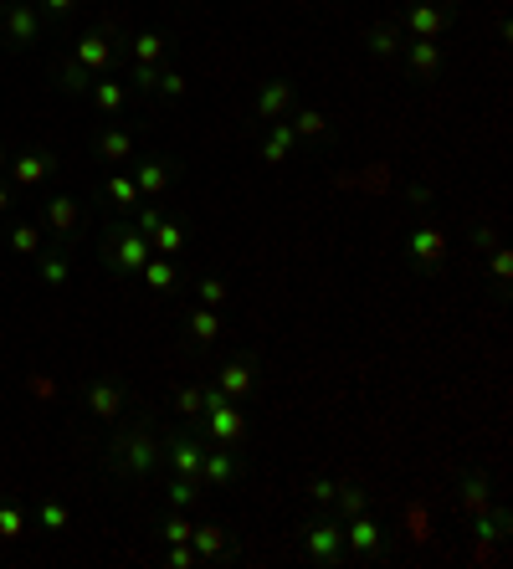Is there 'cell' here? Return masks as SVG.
Instances as JSON below:
<instances>
[{
    "instance_id": "6da1fadb",
    "label": "cell",
    "mask_w": 513,
    "mask_h": 569,
    "mask_svg": "<svg viewBox=\"0 0 513 569\" xmlns=\"http://www.w3.org/2000/svg\"><path fill=\"white\" fill-rule=\"evenodd\" d=\"M205 421H210V436H216L221 446H231V441H242V436H247V415L237 410V400H231L221 385L205 390Z\"/></svg>"
},
{
    "instance_id": "7a4b0ae2",
    "label": "cell",
    "mask_w": 513,
    "mask_h": 569,
    "mask_svg": "<svg viewBox=\"0 0 513 569\" xmlns=\"http://www.w3.org/2000/svg\"><path fill=\"white\" fill-rule=\"evenodd\" d=\"M446 26H452V6L446 0H426V6L405 11V21H400V31H411L416 41H441Z\"/></svg>"
},
{
    "instance_id": "3957f363",
    "label": "cell",
    "mask_w": 513,
    "mask_h": 569,
    "mask_svg": "<svg viewBox=\"0 0 513 569\" xmlns=\"http://www.w3.org/2000/svg\"><path fill=\"white\" fill-rule=\"evenodd\" d=\"M344 549L359 554V559H375V554L385 549V534H380V523H375L370 513H354V518L344 523Z\"/></svg>"
},
{
    "instance_id": "277c9868",
    "label": "cell",
    "mask_w": 513,
    "mask_h": 569,
    "mask_svg": "<svg viewBox=\"0 0 513 569\" xmlns=\"http://www.w3.org/2000/svg\"><path fill=\"white\" fill-rule=\"evenodd\" d=\"M308 554L318 559V564H339L344 559V529L339 523H329V518H318V523H308Z\"/></svg>"
},
{
    "instance_id": "5b68a950",
    "label": "cell",
    "mask_w": 513,
    "mask_h": 569,
    "mask_svg": "<svg viewBox=\"0 0 513 569\" xmlns=\"http://www.w3.org/2000/svg\"><path fill=\"white\" fill-rule=\"evenodd\" d=\"M154 456H159V446H154V436H144V431L123 436V441L113 446V462L128 467V472H149V467H154Z\"/></svg>"
},
{
    "instance_id": "8992f818",
    "label": "cell",
    "mask_w": 513,
    "mask_h": 569,
    "mask_svg": "<svg viewBox=\"0 0 513 569\" xmlns=\"http://www.w3.org/2000/svg\"><path fill=\"white\" fill-rule=\"evenodd\" d=\"M405 252H411V261H421V267H441V261H446V236H441V226H416L411 242H405Z\"/></svg>"
},
{
    "instance_id": "52a82bcc",
    "label": "cell",
    "mask_w": 513,
    "mask_h": 569,
    "mask_svg": "<svg viewBox=\"0 0 513 569\" xmlns=\"http://www.w3.org/2000/svg\"><path fill=\"white\" fill-rule=\"evenodd\" d=\"M216 385L226 390L231 400H247L252 395V385H256V359L252 354H242V359H231V364H221V375H216Z\"/></svg>"
},
{
    "instance_id": "ba28073f",
    "label": "cell",
    "mask_w": 513,
    "mask_h": 569,
    "mask_svg": "<svg viewBox=\"0 0 513 569\" xmlns=\"http://www.w3.org/2000/svg\"><path fill=\"white\" fill-rule=\"evenodd\" d=\"M196 477H205L210 488H231V483L242 477V456H237V451H205Z\"/></svg>"
},
{
    "instance_id": "9c48e42d",
    "label": "cell",
    "mask_w": 513,
    "mask_h": 569,
    "mask_svg": "<svg viewBox=\"0 0 513 569\" xmlns=\"http://www.w3.org/2000/svg\"><path fill=\"white\" fill-rule=\"evenodd\" d=\"M108 257L118 261V267H144L149 261V236L144 231H113V242H108Z\"/></svg>"
},
{
    "instance_id": "30bf717a",
    "label": "cell",
    "mask_w": 513,
    "mask_h": 569,
    "mask_svg": "<svg viewBox=\"0 0 513 569\" xmlns=\"http://www.w3.org/2000/svg\"><path fill=\"white\" fill-rule=\"evenodd\" d=\"M288 108H293V82H262V93H256V113H262L267 123H277V118H288Z\"/></svg>"
},
{
    "instance_id": "8fae6325",
    "label": "cell",
    "mask_w": 513,
    "mask_h": 569,
    "mask_svg": "<svg viewBox=\"0 0 513 569\" xmlns=\"http://www.w3.org/2000/svg\"><path fill=\"white\" fill-rule=\"evenodd\" d=\"M457 502H462V513H467V518L487 513V508H493V492H487V477H483V472H467V477H462V488H457Z\"/></svg>"
},
{
    "instance_id": "7c38bea8",
    "label": "cell",
    "mask_w": 513,
    "mask_h": 569,
    "mask_svg": "<svg viewBox=\"0 0 513 569\" xmlns=\"http://www.w3.org/2000/svg\"><path fill=\"white\" fill-rule=\"evenodd\" d=\"M293 149H298L293 123H288V118H277V123L267 128V139H262V159H267V164H283V159L293 154Z\"/></svg>"
},
{
    "instance_id": "4fadbf2b",
    "label": "cell",
    "mask_w": 513,
    "mask_h": 569,
    "mask_svg": "<svg viewBox=\"0 0 513 569\" xmlns=\"http://www.w3.org/2000/svg\"><path fill=\"white\" fill-rule=\"evenodd\" d=\"M416 77H436L441 72V41H411V52H405Z\"/></svg>"
},
{
    "instance_id": "5bb4252c",
    "label": "cell",
    "mask_w": 513,
    "mask_h": 569,
    "mask_svg": "<svg viewBox=\"0 0 513 569\" xmlns=\"http://www.w3.org/2000/svg\"><path fill=\"white\" fill-rule=\"evenodd\" d=\"M359 41H365L375 57H395L400 52V21H380V26H370Z\"/></svg>"
},
{
    "instance_id": "9a60e30c",
    "label": "cell",
    "mask_w": 513,
    "mask_h": 569,
    "mask_svg": "<svg viewBox=\"0 0 513 569\" xmlns=\"http://www.w3.org/2000/svg\"><path fill=\"white\" fill-rule=\"evenodd\" d=\"M190 543H196V559H216V554H226V529H216V523H201V529L190 534Z\"/></svg>"
},
{
    "instance_id": "2e32d148",
    "label": "cell",
    "mask_w": 513,
    "mask_h": 569,
    "mask_svg": "<svg viewBox=\"0 0 513 569\" xmlns=\"http://www.w3.org/2000/svg\"><path fill=\"white\" fill-rule=\"evenodd\" d=\"M169 456H175V467H180L185 477H196V472H201L205 446H201V441H190V436H175V441H169Z\"/></svg>"
},
{
    "instance_id": "e0dca14e",
    "label": "cell",
    "mask_w": 513,
    "mask_h": 569,
    "mask_svg": "<svg viewBox=\"0 0 513 569\" xmlns=\"http://www.w3.org/2000/svg\"><path fill=\"white\" fill-rule=\"evenodd\" d=\"M293 134H303V139H318V134H329V118L318 113V108H303V113L293 118Z\"/></svg>"
},
{
    "instance_id": "ac0fdd59",
    "label": "cell",
    "mask_w": 513,
    "mask_h": 569,
    "mask_svg": "<svg viewBox=\"0 0 513 569\" xmlns=\"http://www.w3.org/2000/svg\"><path fill=\"white\" fill-rule=\"evenodd\" d=\"M334 502L344 508V518H354V513H370V492H365V488H339V492H334Z\"/></svg>"
},
{
    "instance_id": "d6986e66",
    "label": "cell",
    "mask_w": 513,
    "mask_h": 569,
    "mask_svg": "<svg viewBox=\"0 0 513 569\" xmlns=\"http://www.w3.org/2000/svg\"><path fill=\"white\" fill-rule=\"evenodd\" d=\"M149 242H154V252H180V247H185V231L169 226V221H159L154 231H149Z\"/></svg>"
},
{
    "instance_id": "ffe728a7",
    "label": "cell",
    "mask_w": 513,
    "mask_h": 569,
    "mask_svg": "<svg viewBox=\"0 0 513 569\" xmlns=\"http://www.w3.org/2000/svg\"><path fill=\"white\" fill-rule=\"evenodd\" d=\"M190 334H196V344H210L221 334V323H216V313L210 308H201V313H190Z\"/></svg>"
},
{
    "instance_id": "44dd1931",
    "label": "cell",
    "mask_w": 513,
    "mask_h": 569,
    "mask_svg": "<svg viewBox=\"0 0 513 569\" xmlns=\"http://www.w3.org/2000/svg\"><path fill=\"white\" fill-rule=\"evenodd\" d=\"M6 26H11V36H16V41H31V36H36V16H31L26 6H16Z\"/></svg>"
},
{
    "instance_id": "7402d4cb",
    "label": "cell",
    "mask_w": 513,
    "mask_h": 569,
    "mask_svg": "<svg viewBox=\"0 0 513 569\" xmlns=\"http://www.w3.org/2000/svg\"><path fill=\"white\" fill-rule=\"evenodd\" d=\"M139 185H144V190H164V185H169V164H164V159H149V164L139 169Z\"/></svg>"
},
{
    "instance_id": "603a6c76",
    "label": "cell",
    "mask_w": 513,
    "mask_h": 569,
    "mask_svg": "<svg viewBox=\"0 0 513 569\" xmlns=\"http://www.w3.org/2000/svg\"><path fill=\"white\" fill-rule=\"evenodd\" d=\"M88 405H93L98 415H113V410H118V390H113V385H93V390H88Z\"/></svg>"
},
{
    "instance_id": "cb8c5ba5",
    "label": "cell",
    "mask_w": 513,
    "mask_h": 569,
    "mask_svg": "<svg viewBox=\"0 0 513 569\" xmlns=\"http://www.w3.org/2000/svg\"><path fill=\"white\" fill-rule=\"evenodd\" d=\"M175 405H180V415H205V390H196V385H180Z\"/></svg>"
},
{
    "instance_id": "d4e9b609",
    "label": "cell",
    "mask_w": 513,
    "mask_h": 569,
    "mask_svg": "<svg viewBox=\"0 0 513 569\" xmlns=\"http://www.w3.org/2000/svg\"><path fill=\"white\" fill-rule=\"evenodd\" d=\"M77 57L88 62V67H103V62L113 57V47H108V41H98V36H88V41H82V47H77Z\"/></svg>"
},
{
    "instance_id": "484cf974",
    "label": "cell",
    "mask_w": 513,
    "mask_h": 569,
    "mask_svg": "<svg viewBox=\"0 0 513 569\" xmlns=\"http://www.w3.org/2000/svg\"><path fill=\"white\" fill-rule=\"evenodd\" d=\"M144 277H149V288H175V267H169V261H144Z\"/></svg>"
},
{
    "instance_id": "4316f807",
    "label": "cell",
    "mask_w": 513,
    "mask_h": 569,
    "mask_svg": "<svg viewBox=\"0 0 513 569\" xmlns=\"http://www.w3.org/2000/svg\"><path fill=\"white\" fill-rule=\"evenodd\" d=\"M169 502H175V508H190V502H196V477H175V483H169Z\"/></svg>"
},
{
    "instance_id": "83f0119b",
    "label": "cell",
    "mask_w": 513,
    "mask_h": 569,
    "mask_svg": "<svg viewBox=\"0 0 513 569\" xmlns=\"http://www.w3.org/2000/svg\"><path fill=\"white\" fill-rule=\"evenodd\" d=\"M196 293H201V303H205V308H221V303H226V282H216V277H201V282H196Z\"/></svg>"
},
{
    "instance_id": "f1b7e54d",
    "label": "cell",
    "mask_w": 513,
    "mask_h": 569,
    "mask_svg": "<svg viewBox=\"0 0 513 569\" xmlns=\"http://www.w3.org/2000/svg\"><path fill=\"white\" fill-rule=\"evenodd\" d=\"M41 174H47V159H41V154H26V159L16 164V180H21V185H36Z\"/></svg>"
},
{
    "instance_id": "f546056e",
    "label": "cell",
    "mask_w": 513,
    "mask_h": 569,
    "mask_svg": "<svg viewBox=\"0 0 513 569\" xmlns=\"http://www.w3.org/2000/svg\"><path fill=\"white\" fill-rule=\"evenodd\" d=\"M190 534H196V523H190V518H169L164 523V539L169 543H190Z\"/></svg>"
},
{
    "instance_id": "4dcf8cb0",
    "label": "cell",
    "mask_w": 513,
    "mask_h": 569,
    "mask_svg": "<svg viewBox=\"0 0 513 569\" xmlns=\"http://www.w3.org/2000/svg\"><path fill=\"white\" fill-rule=\"evenodd\" d=\"M493 277H498V282L513 277V252H508V247H493Z\"/></svg>"
},
{
    "instance_id": "1f68e13d",
    "label": "cell",
    "mask_w": 513,
    "mask_h": 569,
    "mask_svg": "<svg viewBox=\"0 0 513 569\" xmlns=\"http://www.w3.org/2000/svg\"><path fill=\"white\" fill-rule=\"evenodd\" d=\"M134 52H139V62H154V57L164 52V41H159V36H139V41H134Z\"/></svg>"
},
{
    "instance_id": "d6a6232c",
    "label": "cell",
    "mask_w": 513,
    "mask_h": 569,
    "mask_svg": "<svg viewBox=\"0 0 513 569\" xmlns=\"http://www.w3.org/2000/svg\"><path fill=\"white\" fill-rule=\"evenodd\" d=\"M103 154H108V159H123V154H128V134H103Z\"/></svg>"
},
{
    "instance_id": "836d02e7",
    "label": "cell",
    "mask_w": 513,
    "mask_h": 569,
    "mask_svg": "<svg viewBox=\"0 0 513 569\" xmlns=\"http://www.w3.org/2000/svg\"><path fill=\"white\" fill-rule=\"evenodd\" d=\"M473 247H478V252H493V247H498V231H493V226H473Z\"/></svg>"
},
{
    "instance_id": "e575fe53",
    "label": "cell",
    "mask_w": 513,
    "mask_h": 569,
    "mask_svg": "<svg viewBox=\"0 0 513 569\" xmlns=\"http://www.w3.org/2000/svg\"><path fill=\"white\" fill-rule=\"evenodd\" d=\"M21 534V513L16 508H0V539H16Z\"/></svg>"
},
{
    "instance_id": "d590c367",
    "label": "cell",
    "mask_w": 513,
    "mask_h": 569,
    "mask_svg": "<svg viewBox=\"0 0 513 569\" xmlns=\"http://www.w3.org/2000/svg\"><path fill=\"white\" fill-rule=\"evenodd\" d=\"M159 93L180 98V93H185V77H180V72H159Z\"/></svg>"
},
{
    "instance_id": "8d00e7d4",
    "label": "cell",
    "mask_w": 513,
    "mask_h": 569,
    "mask_svg": "<svg viewBox=\"0 0 513 569\" xmlns=\"http://www.w3.org/2000/svg\"><path fill=\"white\" fill-rule=\"evenodd\" d=\"M98 103H103V108H118V103H123V87H118V82H103V87H98Z\"/></svg>"
},
{
    "instance_id": "74e56055",
    "label": "cell",
    "mask_w": 513,
    "mask_h": 569,
    "mask_svg": "<svg viewBox=\"0 0 513 569\" xmlns=\"http://www.w3.org/2000/svg\"><path fill=\"white\" fill-rule=\"evenodd\" d=\"M108 190H113V201H118V205H134V201H139V190L128 185V180H113Z\"/></svg>"
},
{
    "instance_id": "f35d334b",
    "label": "cell",
    "mask_w": 513,
    "mask_h": 569,
    "mask_svg": "<svg viewBox=\"0 0 513 569\" xmlns=\"http://www.w3.org/2000/svg\"><path fill=\"white\" fill-rule=\"evenodd\" d=\"M72 215H77L72 201H52V221H57V226H72Z\"/></svg>"
},
{
    "instance_id": "ab89813d",
    "label": "cell",
    "mask_w": 513,
    "mask_h": 569,
    "mask_svg": "<svg viewBox=\"0 0 513 569\" xmlns=\"http://www.w3.org/2000/svg\"><path fill=\"white\" fill-rule=\"evenodd\" d=\"M41 523H47V529H62V523H67V513H62L57 502H47V508H41Z\"/></svg>"
},
{
    "instance_id": "60d3db41",
    "label": "cell",
    "mask_w": 513,
    "mask_h": 569,
    "mask_svg": "<svg viewBox=\"0 0 513 569\" xmlns=\"http://www.w3.org/2000/svg\"><path fill=\"white\" fill-rule=\"evenodd\" d=\"M47 282H67V261L62 257H47Z\"/></svg>"
},
{
    "instance_id": "b9f144b4",
    "label": "cell",
    "mask_w": 513,
    "mask_h": 569,
    "mask_svg": "<svg viewBox=\"0 0 513 569\" xmlns=\"http://www.w3.org/2000/svg\"><path fill=\"white\" fill-rule=\"evenodd\" d=\"M16 252H36V231H31V226L16 231Z\"/></svg>"
},
{
    "instance_id": "7bdbcfd3",
    "label": "cell",
    "mask_w": 513,
    "mask_h": 569,
    "mask_svg": "<svg viewBox=\"0 0 513 569\" xmlns=\"http://www.w3.org/2000/svg\"><path fill=\"white\" fill-rule=\"evenodd\" d=\"M169 564H180V569H185V564H196V549H185V543H175V554H169Z\"/></svg>"
},
{
    "instance_id": "ee69618b",
    "label": "cell",
    "mask_w": 513,
    "mask_h": 569,
    "mask_svg": "<svg viewBox=\"0 0 513 569\" xmlns=\"http://www.w3.org/2000/svg\"><path fill=\"white\" fill-rule=\"evenodd\" d=\"M154 226H159V210H154V205H149V210H144V215H139V231H144V236H149V231H154Z\"/></svg>"
},
{
    "instance_id": "f6af8a7d",
    "label": "cell",
    "mask_w": 513,
    "mask_h": 569,
    "mask_svg": "<svg viewBox=\"0 0 513 569\" xmlns=\"http://www.w3.org/2000/svg\"><path fill=\"white\" fill-rule=\"evenodd\" d=\"M334 492H339L334 483H313V497H318V502H334Z\"/></svg>"
},
{
    "instance_id": "bcb514c9",
    "label": "cell",
    "mask_w": 513,
    "mask_h": 569,
    "mask_svg": "<svg viewBox=\"0 0 513 569\" xmlns=\"http://www.w3.org/2000/svg\"><path fill=\"white\" fill-rule=\"evenodd\" d=\"M47 6H52V11H67V0H47Z\"/></svg>"
}]
</instances>
